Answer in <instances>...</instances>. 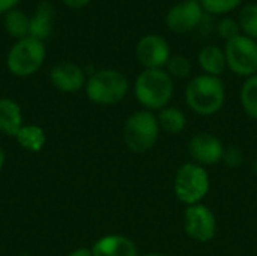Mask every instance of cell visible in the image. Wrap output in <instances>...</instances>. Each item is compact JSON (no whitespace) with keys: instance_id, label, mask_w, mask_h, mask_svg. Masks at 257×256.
Masks as SVG:
<instances>
[{"instance_id":"7402d4cb","label":"cell","mask_w":257,"mask_h":256,"mask_svg":"<svg viewBox=\"0 0 257 256\" xmlns=\"http://www.w3.org/2000/svg\"><path fill=\"white\" fill-rule=\"evenodd\" d=\"M167 72L170 74V77H176V78H185L190 75L191 72V62L182 56V54H173L170 56L169 62H167Z\"/></svg>"},{"instance_id":"ac0fdd59","label":"cell","mask_w":257,"mask_h":256,"mask_svg":"<svg viewBox=\"0 0 257 256\" xmlns=\"http://www.w3.org/2000/svg\"><path fill=\"white\" fill-rule=\"evenodd\" d=\"M18 145L30 152H38L44 148L47 142L45 131L38 125H23L18 134L15 136Z\"/></svg>"},{"instance_id":"d4e9b609","label":"cell","mask_w":257,"mask_h":256,"mask_svg":"<svg viewBox=\"0 0 257 256\" xmlns=\"http://www.w3.org/2000/svg\"><path fill=\"white\" fill-rule=\"evenodd\" d=\"M241 27H239V23H236L233 18H223L220 23H218V35L221 38H224L226 41L241 35L239 33Z\"/></svg>"},{"instance_id":"603a6c76","label":"cell","mask_w":257,"mask_h":256,"mask_svg":"<svg viewBox=\"0 0 257 256\" xmlns=\"http://www.w3.org/2000/svg\"><path fill=\"white\" fill-rule=\"evenodd\" d=\"M202 8L211 14H226L238 8L242 0H199Z\"/></svg>"},{"instance_id":"5b68a950","label":"cell","mask_w":257,"mask_h":256,"mask_svg":"<svg viewBox=\"0 0 257 256\" xmlns=\"http://www.w3.org/2000/svg\"><path fill=\"white\" fill-rule=\"evenodd\" d=\"M157 115L149 110L134 112L123 125V142L133 152L142 154L154 148L160 136Z\"/></svg>"},{"instance_id":"8fae6325","label":"cell","mask_w":257,"mask_h":256,"mask_svg":"<svg viewBox=\"0 0 257 256\" xmlns=\"http://www.w3.org/2000/svg\"><path fill=\"white\" fill-rule=\"evenodd\" d=\"M203 8L197 0H184L175 5L166 15L167 27L176 33H185L202 21Z\"/></svg>"},{"instance_id":"3957f363","label":"cell","mask_w":257,"mask_h":256,"mask_svg":"<svg viewBox=\"0 0 257 256\" xmlns=\"http://www.w3.org/2000/svg\"><path fill=\"white\" fill-rule=\"evenodd\" d=\"M211 187L208 170L197 163H184L175 174L173 192L184 205L202 204Z\"/></svg>"},{"instance_id":"8992f818","label":"cell","mask_w":257,"mask_h":256,"mask_svg":"<svg viewBox=\"0 0 257 256\" xmlns=\"http://www.w3.org/2000/svg\"><path fill=\"white\" fill-rule=\"evenodd\" d=\"M45 45L42 41L27 36L18 39L8 53L6 66L17 77H29L35 74L45 60Z\"/></svg>"},{"instance_id":"4316f807","label":"cell","mask_w":257,"mask_h":256,"mask_svg":"<svg viewBox=\"0 0 257 256\" xmlns=\"http://www.w3.org/2000/svg\"><path fill=\"white\" fill-rule=\"evenodd\" d=\"M68 8H72V9H80V8H84L90 0H62Z\"/></svg>"},{"instance_id":"7a4b0ae2","label":"cell","mask_w":257,"mask_h":256,"mask_svg":"<svg viewBox=\"0 0 257 256\" xmlns=\"http://www.w3.org/2000/svg\"><path fill=\"white\" fill-rule=\"evenodd\" d=\"M173 92V78L164 69H143L134 83L137 101L149 112H160L167 107Z\"/></svg>"},{"instance_id":"484cf974","label":"cell","mask_w":257,"mask_h":256,"mask_svg":"<svg viewBox=\"0 0 257 256\" xmlns=\"http://www.w3.org/2000/svg\"><path fill=\"white\" fill-rule=\"evenodd\" d=\"M18 3L20 0H0V14H6L12 11Z\"/></svg>"},{"instance_id":"5bb4252c","label":"cell","mask_w":257,"mask_h":256,"mask_svg":"<svg viewBox=\"0 0 257 256\" xmlns=\"http://www.w3.org/2000/svg\"><path fill=\"white\" fill-rule=\"evenodd\" d=\"M53 20H54V6L44 0L38 5L36 12L33 17H30V35L32 38H36L44 42V39H48L53 33Z\"/></svg>"},{"instance_id":"d6986e66","label":"cell","mask_w":257,"mask_h":256,"mask_svg":"<svg viewBox=\"0 0 257 256\" xmlns=\"http://www.w3.org/2000/svg\"><path fill=\"white\" fill-rule=\"evenodd\" d=\"M5 29L12 38H27L30 35V17L20 9H12L5 14Z\"/></svg>"},{"instance_id":"277c9868","label":"cell","mask_w":257,"mask_h":256,"mask_svg":"<svg viewBox=\"0 0 257 256\" xmlns=\"http://www.w3.org/2000/svg\"><path fill=\"white\" fill-rule=\"evenodd\" d=\"M87 98L99 106L120 103L128 94V78L116 69H99L86 81Z\"/></svg>"},{"instance_id":"cb8c5ba5","label":"cell","mask_w":257,"mask_h":256,"mask_svg":"<svg viewBox=\"0 0 257 256\" xmlns=\"http://www.w3.org/2000/svg\"><path fill=\"white\" fill-rule=\"evenodd\" d=\"M221 161L230 169H238L244 163V154L236 146H227V148H224V154H223Z\"/></svg>"},{"instance_id":"52a82bcc","label":"cell","mask_w":257,"mask_h":256,"mask_svg":"<svg viewBox=\"0 0 257 256\" xmlns=\"http://www.w3.org/2000/svg\"><path fill=\"white\" fill-rule=\"evenodd\" d=\"M227 68L241 77H251L257 74V42L254 39L238 35L227 41L226 48Z\"/></svg>"},{"instance_id":"7c38bea8","label":"cell","mask_w":257,"mask_h":256,"mask_svg":"<svg viewBox=\"0 0 257 256\" xmlns=\"http://www.w3.org/2000/svg\"><path fill=\"white\" fill-rule=\"evenodd\" d=\"M51 83L62 92H78L83 86H86L84 71L74 62H60L54 65L50 71Z\"/></svg>"},{"instance_id":"44dd1931","label":"cell","mask_w":257,"mask_h":256,"mask_svg":"<svg viewBox=\"0 0 257 256\" xmlns=\"http://www.w3.org/2000/svg\"><path fill=\"white\" fill-rule=\"evenodd\" d=\"M239 27L245 36L257 39V3H247L239 12Z\"/></svg>"},{"instance_id":"2e32d148","label":"cell","mask_w":257,"mask_h":256,"mask_svg":"<svg viewBox=\"0 0 257 256\" xmlns=\"http://www.w3.org/2000/svg\"><path fill=\"white\" fill-rule=\"evenodd\" d=\"M199 65L205 74L220 77L227 66L224 50H221L218 45L203 47L199 53Z\"/></svg>"},{"instance_id":"ffe728a7","label":"cell","mask_w":257,"mask_h":256,"mask_svg":"<svg viewBox=\"0 0 257 256\" xmlns=\"http://www.w3.org/2000/svg\"><path fill=\"white\" fill-rule=\"evenodd\" d=\"M239 101L244 109V112L251 118L257 121V74L248 77L239 92Z\"/></svg>"},{"instance_id":"f546056e","label":"cell","mask_w":257,"mask_h":256,"mask_svg":"<svg viewBox=\"0 0 257 256\" xmlns=\"http://www.w3.org/2000/svg\"><path fill=\"white\" fill-rule=\"evenodd\" d=\"M3 164H5V152H3V149L0 148V170H2V167H3Z\"/></svg>"},{"instance_id":"f1b7e54d","label":"cell","mask_w":257,"mask_h":256,"mask_svg":"<svg viewBox=\"0 0 257 256\" xmlns=\"http://www.w3.org/2000/svg\"><path fill=\"white\" fill-rule=\"evenodd\" d=\"M145 256H173L170 255V253H164V252H152V253H148V255Z\"/></svg>"},{"instance_id":"9c48e42d","label":"cell","mask_w":257,"mask_h":256,"mask_svg":"<svg viewBox=\"0 0 257 256\" xmlns=\"http://www.w3.org/2000/svg\"><path fill=\"white\" fill-rule=\"evenodd\" d=\"M223 142L208 131L196 133L188 142V154L193 158V163L200 166H214L223 160L224 154Z\"/></svg>"},{"instance_id":"4dcf8cb0","label":"cell","mask_w":257,"mask_h":256,"mask_svg":"<svg viewBox=\"0 0 257 256\" xmlns=\"http://www.w3.org/2000/svg\"><path fill=\"white\" fill-rule=\"evenodd\" d=\"M253 172H254V175L257 177V158L254 160V163H253Z\"/></svg>"},{"instance_id":"e0dca14e","label":"cell","mask_w":257,"mask_h":256,"mask_svg":"<svg viewBox=\"0 0 257 256\" xmlns=\"http://www.w3.org/2000/svg\"><path fill=\"white\" fill-rule=\"evenodd\" d=\"M161 131L167 134H181L187 128V116L178 107H164L157 115Z\"/></svg>"},{"instance_id":"30bf717a","label":"cell","mask_w":257,"mask_h":256,"mask_svg":"<svg viewBox=\"0 0 257 256\" xmlns=\"http://www.w3.org/2000/svg\"><path fill=\"white\" fill-rule=\"evenodd\" d=\"M136 56L145 69H163L172 54L169 42L163 36L146 35L137 42Z\"/></svg>"},{"instance_id":"83f0119b","label":"cell","mask_w":257,"mask_h":256,"mask_svg":"<svg viewBox=\"0 0 257 256\" xmlns=\"http://www.w3.org/2000/svg\"><path fill=\"white\" fill-rule=\"evenodd\" d=\"M68 256H93L92 255V250L90 249H86V247H80L74 252H71Z\"/></svg>"},{"instance_id":"9a60e30c","label":"cell","mask_w":257,"mask_h":256,"mask_svg":"<svg viewBox=\"0 0 257 256\" xmlns=\"http://www.w3.org/2000/svg\"><path fill=\"white\" fill-rule=\"evenodd\" d=\"M23 127V115L20 106L11 98L0 100V131L15 137Z\"/></svg>"},{"instance_id":"6da1fadb","label":"cell","mask_w":257,"mask_h":256,"mask_svg":"<svg viewBox=\"0 0 257 256\" xmlns=\"http://www.w3.org/2000/svg\"><path fill=\"white\" fill-rule=\"evenodd\" d=\"M187 106L200 116L218 113L226 101L224 83L220 77L200 74L193 77L185 88Z\"/></svg>"},{"instance_id":"4fadbf2b","label":"cell","mask_w":257,"mask_h":256,"mask_svg":"<svg viewBox=\"0 0 257 256\" xmlns=\"http://www.w3.org/2000/svg\"><path fill=\"white\" fill-rule=\"evenodd\" d=\"M90 250L93 256H139L136 243L119 234L101 237L95 241Z\"/></svg>"},{"instance_id":"ba28073f","label":"cell","mask_w":257,"mask_h":256,"mask_svg":"<svg viewBox=\"0 0 257 256\" xmlns=\"http://www.w3.org/2000/svg\"><path fill=\"white\" fill-rule=\"evenodd\" d=\"M185 234L197 243H209L217 235V219L203 204L190 205L184 211Z\"/></svg>"}]
</instances>
